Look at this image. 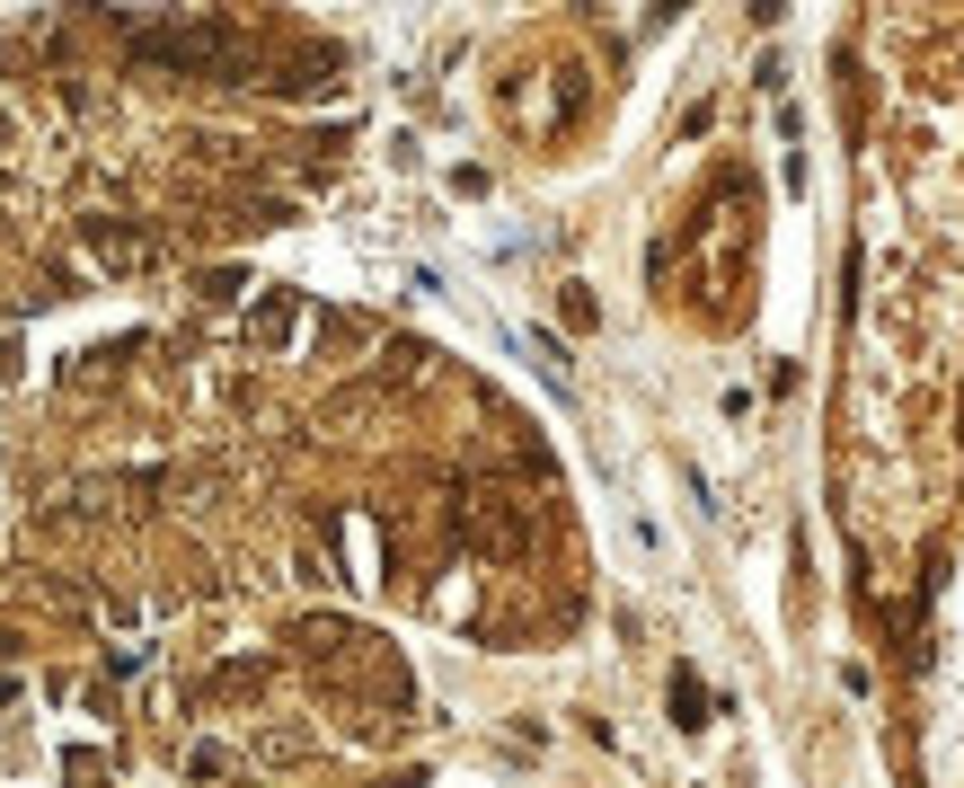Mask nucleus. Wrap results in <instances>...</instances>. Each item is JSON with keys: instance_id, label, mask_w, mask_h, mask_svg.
<instances>
[{"instance_id": "1", "label": "nucleus", "mask_w": 964, "mask_h": 788, "mask_svg": "<svg viewBox=\"0 0 964 788\" xmlns=\"http://www.w3.org/2000/svg\"><path fill=\"white\" fill-rule=\"evenodd\" d=\"M672 727H708V691L691 665H672Z\"/></svg>"}, {"instance_id": "2", "label": "nucleus", "mask_w": 964, "mask_h": 788, "mask_svg": "<svg viewBox=\"0 0 964 788\" xmlns=\"http://www.w3.org/2000/svg\"><path fill=\"white\" fill-rule=\"evenodd\" d=\"M788 19V0H752V27H779Z\"/></svg>"}]
</instances>
